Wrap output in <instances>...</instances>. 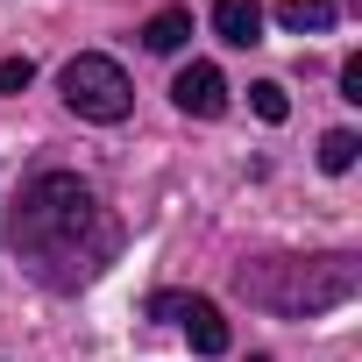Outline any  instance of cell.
I'll use <instances>...</instances> for the list:
<instances>
[{"label": "cell", "instance_id": "obj_3", "mask_svg": "<svg viewBox=\"0 0 362 362\" xmlns=\"http://www.w3.org/2000/svg\"><path fill=\"white\" fill-rule=\"evenodd\" d=\"M57 93H64V107H71L78 121H128V107H135L128 71H121L114 57H100V50H78V57L57 71Z\"/></svg>", "mask_w": 362, "mask_h": 362}, {"label": "cell", "instance_id": "obj_8", "mask_svg": "<svg viewBox=\"0 0 362 362\" xmlns=\"http://www.w3.org/2000/svg\"><path fill=\"white\" fill-rule=\"evenodd\" d=\"M142 43L163 50V57H170V50H185V43H192V8H156L149 29H142Z\"/></svg>", "mask_w": 362, "mask_h": 362}, {"label": "cell", "instance_id": "obj_10", "mask_svg": "<svg viewBox=\"0 0 362 362\" xmlns=\"http://www.w3.org/2000/svg\"><path fill=\"white\" fill-rule=\"evenodd\" d=\"M249 107H256L263 121H284V114H291V100H284L277 78H256V86H249Z\"/></svg>", "mask_w": 362, "mask_h": 362}, {"label": "cell", "instance_id": "obj_4", "mask_svg": "<svg viewBox=\"0 0 362 362\" xmlns=\"http://www.w3.org/2000/svg\"><path fill=\"white\" fill-rule=\"evenodd\" d=\"M170 100L185 107L192 121H221L228 114V78H221V64H185L170 78Z\"/></svg>", "mask_w": 362, "mask_h": 362}, {"label": "cell", "instance_id": "obj_11", "mask_svg": "<svg viewBox=\"0 0 362 362\" xmlns=\"http://www.w3.org/2000/svg\"><path fill=\"white\" fill-rule=\"evenodd\" d=\"M29 78H36V64H29V57H8V64H0V93H22Z\"/></svg>", "mask_w": 362, "mask_h": 362}, {"label": "cell", "instance_id": "obj_13", "mask_svg": "<svg viewBox=\"0 0 362 362\" xmlns=\"http://www.w3.org/2000/svg\"><path fill=\"white\" fill-rule=\"evenodd\" d=\"M177 305H185L177 291H156V298H149V313H156V320H177Z\"/></svg>", "mask_w": 362, "mask_h": 362}, {"label": "cell", "instance_id": "obj_9", "mask_svg": "<svg viewBox=\"0 0 362 362\" xmlns=\"http://www.w3.org/2000/svg\"><path fill=\"white\" fill-rule=\"evenodd\" d=\"M355 149H362V135H355V128H327V135H320V170H334V177H341V170H355Z\"/></svg>", "mask_w": 362, "mask_h": 362}, {"label": "cell", "instance_id": "obj_14", "mask_svg": "<svg viewBox=\"0 0 362 362\" xmlns=\"http://www.w3.org/2000/svg\"><path fill=\"white\" fill-rule=\"evenodd\" d=\"M249 362H263V355H249Z\"/></svg>", "mask_w": 362, "mask_h": 362}, {"label": "cell", "instance_id": "obj_2", "mask_svg": "<svg viewBox=\"0 0 362 362\" xmlns=\"http://www.w3.org/2000/svg\"><path fill=\"white\" fill-rule=\"evenodd\" d=\"M235 291L263 313L313 320V313H334L362 291V263L355 256H263V263L235 270Z\"/></svg>", "mask_w": 362, "mask_h": 362}, {"label": "cell", "instance_id": "obj_1", "mask_svg": "<svg viewBox=\"0 0 362 362\" xmlns=\"http://www.w3.org/2000/svg\"><path fill=\"white\" fill-rule=\"evenodd\" d=\"M15 249L36 263L43 284L71 291V284H86V277H100V270L114 263L121 235H114V221L100 214V192L86 185V177L43 170L36 185L22 192V206H15Z\"/></svg>", "mask_w": 362, "mask_h": 362}, {"label": "cell", "instance_id": "obj_7", "mask_svg": "<svg viewBox=\"0 0 362 362\" xmlns=\"http://www.w3.org/2000/svg\"><path fill=\"white\" fill-rule=\"evenodd\" d=\"M277 22L291 36H320V29L341 22V8H334V0H277Z\"/></svg>", "mask_w": 362, "mask_h": 362}, {"label": "cell", "instance_id": "obj_5", "mask_svg": "<svg viewBox=\"0 0 362 362\" xmlns=\"http://www.w3.org/2000/svg\"><path fill=\"white\" fill-rule=\"evenodd\" d=\"M214 36L235 50L263 43V0H214Z\"/></svg>", "mask_w": 362, "mask_h": 362}, {"label": "cell", "instance_id": "obj_12", "mask_svg": "<svg viewBox=\"0 0 362 362\" xmlns=\"http://www.w3.org/2000/svg\"><path fill=\"white\" fill-rule=\"evenodd\" d=\"M341 100H355V107H362V57H348V64H341Z\"/></svg>", "mask_w": 362, "mask_h": 362}, {"label": "cell", "instance_id": "obj_6", "mask_svg": "<svg viewBox=\"0 0 362 362\" xmlns=\"http://www.w3.org/2000/svg\"><path fill=\"white\" fill-rule=\"evenodd\" d=\"M177 320H185V334H192L199 355H228V320H221L214 298H185V305H177Z\"/></svg>", "mask_w": 362, "mask_h": 362}]
</instances>
